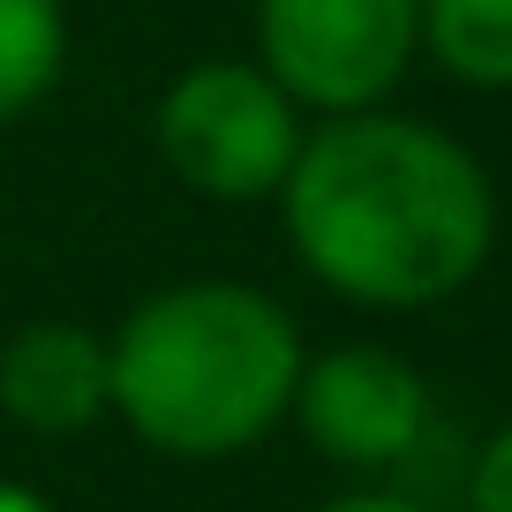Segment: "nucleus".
Listing matches in <instances>:
<instances>
[{
	"label": "nucleus",
	"instance_id": "9d476101",
	"mask_svg": "<svg viewBox=\"0 0 512 512\" xmlns=\"http://www.w3.org/2000/svg\"><path fill=\"white\" fill-rule=\"evenodd\" d=\"M317 512H430V505L407 497V490H339V497H324Z\"/></svg>",
	"mask_w": 512,
	"mask_h": 512
},
{
	"label": "nucleus",
	"instance_id": "423d86ee",
	"mask_svg": "<svg viewBox=\"0 0 512 512\" xmlns=\"http://www.w3.org/2000/svg\"><path fill=\"white\" fill-rule=\"evenodd\" d=\"M0 415L31 437H83L113 415L106 332L76 317H31L0 339Z\"/></svg>",
	"mask_w": 512,
	"mask_h": 512
},
{
	"label": "nucleus",
	"instance_id": "f03ea898",
	"mask_svg": "<svg viewBox=\"0 0 512 512\" xmlns=\"http://www.w3.org/2000/svg\"><path fill=\"white\" fill-rule=\"evenodd\" d=\"M302 324L249 279H174L106 332L113 415L166 460H241L287 422Z\"/></svg>",
	"mask_w": 512,
	"mask_h": 512
},
{
	"label": "nucleus",
	"instance_id": "7ed1b4c3",
	"mask_svg": "<svg viewBox=\"0 0 512 512\" xmlns=\"http://www.w3.org/2000/svg\"><path fill=\"white\" fill-rule=\"evenodd\" d=\"M309 113L256 61H189L151 106L159 166L204 204H272Z\"/></svg>",
	"mask_w": 512,
	"mask_h": 512
},
{
	"label": "nucleus",
	"instance_id": "f257e3e1",
	"mask_svg": "<svg viewBox=\"0 0 512 512\" xmlns=\"http://www.w3.org/2000/svg\"><path fill=\"white\" fill-rule=\"evenodd\" d=\"M272 204L294 264L354 309H437L497 249L490 166L392 106L309 121Z\"/></svg>",
	"mask_w": 512,
	"mask_h": 512
},
{
	"label": "nucleus",
	"instance_id": "9b49d317",
	"mask_svg": "<svg viewBox=\"0 0 512 512\" xmlns=\"http://www.w3.org/2000/svg\"><path fill=\"white\" fill-rule=\"evenodd\" d=\"M0 512H53L46 497L31 490V482H16V475H0Z\"/></svg>",
	"mask_w": 512,
	"mask_h": 512
},
{
	"label": "nucleus",
	"instance_id": "39448f33",
	"mask_svg": "<svg viewBox=\"0 0 512 512\" xmlns=\"http://www.w3.org/2000/svg\"><path fill=\"white\" fill-rule=\"evenodd\" d=\"M287 422L309 437V452H324L347 475H384L422 452L430 437V384L400 347L377 339H347L302 362Z\"/></svg>",
	"mask_w": 512,
	"mask_h": 512
},
{
	"label": "nucleus",
	"instance_id": "0eeeda50",
	"mask_svg": "<svg viewBox=\"0 0 512 512\" xmlns=\"http://www.w3.org/2000/svg\"><path fill=\"white\" fill-rule=\"evenodd\" d=\"M422 53L467 91H512V0H422Z\"/></svg>",
	"mask_w": 512,
	"mask_h": 512
},
{
	"label": "nucleus",
	"instance_id": "20e7f679",
	"mask_svg": "<svg viewBox=\"0 0 512 512\" xmlns=\"http://www.w3.org/2000/svg\"><path fill=\"white\" fill-rule=\"evenodd\" d=\"M249 23V61L309 121L392 106L422 53V0H256Z\"/></svg>",
	"mask_w": 512,
	"mask_h": 512
},
{
	"label": "nucleus",
	"instance_id": "6e6552de",
	"mask_svg": "<svg viewBox=\"0 0 512 512\" xmlns=\"http://www.w3.org/2000/svg\"><path fill=\"white\" fill-rule=\"evenodd\" d=\"M68 68L61 0H0V128L23 121Z\"/></svg>",
	"mask_w": 512,
	"mask_h": 512
},
{
	"label": "nucleus",
	"instance_id": "1a4fd4ad",
	"mask_svg": "<svg viewBox=\"0 0 512 512\" xmlns=\"http://www.w3.org/2000/svg\"><path fill=\"white\" fill-rule=\"evenodd\" d=\"M467 512H512V422L482 437L475 467H467Z\"/></svg>",
	"mask_w": 512,
	"mask_h": 512
}]
</instances>
